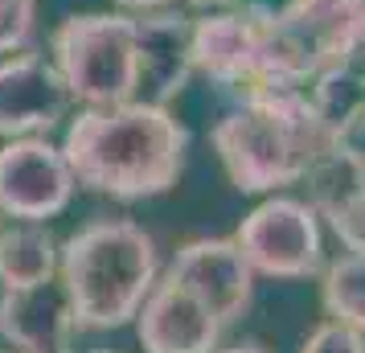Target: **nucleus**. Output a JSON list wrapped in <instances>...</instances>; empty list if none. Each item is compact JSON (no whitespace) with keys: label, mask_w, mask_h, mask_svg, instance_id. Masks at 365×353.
I'll return each instance as SVG.
<instances>
[{"label":"nucleus","mask_w":365,"mask_h":353,"mask_svg":"<svg viewBox=\"0 0 365 353\" xmlns=\"http://www.w3.org/2000/svg\"><path fill=\"white\" fill-rule=\"evenodd\" d=\"M74 173L50 135H21L0 148V218L50 222L74 202Z\"/></svg>","instance_id":"7"},{"label":"nucleus","mask_w":365,"mask_h":353,"mask_svg":"<svg viewBox=\"0 0 365 353\" xmlns=\"http://www.w3.org/2000/svg\"><path fill=\"white\" fill-rule=\"evenodd\" d=\"M217 353H271L263 345V341H238V345H230V349H217Z\"/></svg>","instance_id":"22"},{"label":"nucleus","mask_w":365,"mask_h":353,"mask_svg":"<svg viewBox=\"0 0 365 353\" xmlns=\"http://www.w3.org/2000/svg\"><path fill=\"white\" fill-rule=\"evenodd\" d=\"M132 29L140 66L135 99L168 107L193 78V17L173 9H148L132 13Z\"/></svg>","instance_id":"10"},{"label":"nucleus","mask_w":365,"mask_h":353,"mask_svg":"<svg viewBox=\"0 0 365 353\" xmlns=\"http://www.w3.org/2000/svg\"><path fill=\"white\" fill-rule=\"evenodd\" d=\"M299 353H365V333L345 324V320L329 317L324 324H316L312 333L304 337Z\"/></svg>","instance_id":"19"},{"label":"nucleus","mask_w":365,"mask_h":353,"mask_svg":"<svg viewBox=\"0 0 365 353\" xmlns=\"http://www.w3.org/2000/svg\"><path fill=\"white\" fill-rule=\"evenodd\" d=\"M185 4H193L201 13H222V9H234V4H242V0H185Z\"/></svg>","instance_id":"20"},{"label":"nucleus","mask_w":365,"mask_h":353,"mask_svg":"<svg viewBox=\"0 0 365 353\" xmlns=\"http://www.w3.org/2000/svg\"><path fill=\"white\" fill-rule=\"evenodd\" d=\"M308 99L336 140H353L365 116V53L320 70L308 83Z\"/></svg>","instance_id":"15"},{"label":"nucleus","mask_w":365,"mask_h":353,"mask_svg":"<svg viewBox=\"0 0 365 353\" xmlns=\"http://www.w3.org/2000/svg\"><path fill=\"white\" fill-rule=\"evenodd\" d=\"M58 280L66 287L78 333L132 324L160 280L156 238L132 218H95L62 242Z\"/></svg>","instance_id":"3"},{"label":"nucleus","mask_w":365,"mask_h":353,"mask_svg":"<svg viewBox=\"0 0 365 353\" xmlns=\"http://www.w3.org/2000/svg\"><path fill=\"white\" fill-rule=\"evenodd\" d=\"M115 4L128 13H148V9H165L168 0H115Z\"/></svg>","instance_id":"21"},{"label":"nucleus","mask_w":365,"mask_h":353,"mask_svg":"<svg viewBox=\"0 0 365 353\" xmlns=\"http://www.w3.org/2000/svg\"><path fill=\"white\" fill-rule=\"evenodd\" d=\"M50 58L70 99L83 107H115L135 99L140 66H135L132 13H74L50 37Z\"/></svg>","instance_id":"5"},{"label":"nucleus","mask_w":365,"mask_h":353,"mask_svg":"<svg viewBox=\"0 0 365 353\" xmlns=\"http://www.w3.org/2000/svg\"><path fill=\"white\" fill-rule=\"evenodd\" d=\"M304 181H308V202L329 222L336 242L353 255H365V148L341 140L329 156L316 160Z\"/></svg>","instance_id":"13"},{"label":"nucleus","mask_w":365,"mask_h":353,"mask_svg":"<svg viewBox=\"0 0 365 353\" xmlns=\"http://www.w3.org/2000/svg\"><path fill=\"white\" fill-rule=\"evenodd\" d=\"M210 140L238 193H275L299 185L316 160L341 144L312 107L308 86L234 103L214 123Z\"/></svg>","instance_id":"2"},{"label":"nucleus","mask_w":365,"mask_h":353,"mask_svg":"<svg viewBox=\"0 0 365 353\" xmlns=\"http://www.w3.org/2000/svg\"><path fill=\"white\" fill-rule=\"evenodd\" d=\"M37 21L34 0H0V53H17L29 46Z\"/></svg>","instance_id":"18"},{"label":"nucleus","mask_w":365,"mask_h":353,"mask_svg":"<svg viewBox=\"0 0 365 353\" xmlns=\"http://www.w3.org/2000/svg\"><path fill=\"white\" fill-rule=\"evenodd\" d=\"M70 103L53 58L17 50L0 62V140L50 135L70 116Z\"/></svg>","instance_id":"9"},{"label":"nucleus","mask_w":365,"mask_h":353,"mask_svg":"<svg viewBox=\"0 0 365 353\" xmlns=\"http://www.w3.org/2000/svg\"><path fill=\"white\" fill-rule=\"evenodd\" d=\"M62 242L46 222H17L0 230V287H34L58 275Z\"/></svg>","instance_id":"16"},{"label":"nucleus","mask_w":365,"mask_h":353,"mask_svg":"<svg viewBox=\"0 0 365 353\" xmlns=\"http://www.w3.org/2000/svg\"><path fill=\"white\" fill-rule=\"evenodd\" d=\"M361 132H365V116H361Z\"/></svg>","instance_id":"25"},{"label":"nucleus","mask_w":365,"mask_h":353,"mask_svg":"<svg viewBox=\"0 0 365 353\" xmlns=\"http://www.w3.org/2000/svg\"><path fill=\"white\" fill-rule=\"evenodd\" d=\"M4 353H46V349H4Z\"/></svg>","instance_id":"23"},{"label":"nucleus","mask_w":365,"mask_h":353,"mask_svg":"<svg viewBox=\"0 0 365 353\" xmlns=\"http://www.w3.org/2000/svg\"><path fill=\"white\" fill-rule=\"evenodd\" d=\"M74 337V308L58 275L34 287H0V341L9 349L70 353Z\"/></svg>","instance_id":"14"},{"label":"nucleus","mask_w":365,"mask_h":353,"mask_svg":"<svg viewBox=\"0 0 365 353\" xmlns=\"http://www.w3.org/2000/svg\"><path fill=\"white\" fill-rule=\"evenodd\" d=\"M62 152L78 189L115 202H144L181 181L189 128L168 107L144 99L83 107L78 119H70Z\"/></svg>","instance_id":"1"},{"label":"nucleus","mask_w":365,"mask_h":353,"mask_svg":"<svg viewBox=\"0 0 365 353\" xmlns=\"http://www.w3.org/2000/svg\"><path fill=\"white\" fill-rule=\"evenodd\" d=\"M135 337L144 353H217L226 324L177 280H156L135 312Z\"/></svg>","instance_id":"11"},{"label":"nucleus","mask_w":365,"mask_h":353,"mask_svg":"<svg viewBox=\"0 0 365 353\" xmlns=\"http://www.w3.org/2000/svg\"><path fill=\"white\" fill-rule=\"evenodd\" d=\"M279 21L304 53L312 78L365 53V0H287Z\"/></svg>","instance_id":"12"},{"label":"nucleus","mask_w":365,"mask_h":353,"mask_svg":"<svg viewBox=\"0 0 365 353\" xmlns=\"http://www.w3.org/2000/svg\"><path fill=\"white\" fill-rule=\"evenodd\" d=\"M168 280L185 284L226 329L242 320L255 304V267L238 251L234 238H189L177 247L173 263L165 271Z\"/></svg>","instance_id":"8"},{"label":"nucleus","mask_w":365,"mask_h":353,"mask_svg":"<svg viewBox=\"0 0 365 353\" xmlns=\"http://www.w3.org/2000/svg\"><path fill=\"white\" fill-rule=\"evenodd\" d=\"M234 242L263 280H312L324 267L320 214L299 198H267L255 205Z\"/></svg>","instance_id":"6"},{"label":"nucleus","mask_w":365,"mask_h":353,"mask_svg":"<svg viewBox=\"0 0 365 353\" xmlns=\"http://www.w3.org/2000/svg\"><path fill=\"white\" fill-rule=\"evenodd\" d=\"M91 353H119V349H91Z\"/></svg>","instance_id":"24"},{"label":"nucleus","mask_w":365,"mask_h":353,"mask_svg":"<svg viewBox=\"0 0 365 353\" xmlns=\"http://www.w3.org/2000/svg\"><path fill=\"white\" fill-rule=\"evenodd\" d=\"M193 74L234 103L312 83V70L283 29L279 9L267 4H234L193 21Z\"/></svg>","instance_id":"4"},{"label":"nucleus","mask_w":365,"mask_h":353,"mask_svg":"<svg viewBox=\"0 0 365 353\" xmlns=\"http://www.w3.org/2000/svg\"><path fill=\"white\" fill-rule=\"evenodd\" d=\"M320 308L365 333V255H336L320 267Z\"/></svg>","instance_id":"17"}]
</instances>
